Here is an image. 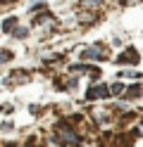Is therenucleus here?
Segmentation results:
<instances>
[{"mask_svg":"<svg viewBox=\"0 0 143 147\" xmlns=\"http://www.w3.org/2000/svg\"><path fill=\"white\" fill-rule=\"evenodd\" d=\"M14 112V105H10V102H3V105H0V114H12Z\"/></svg>","mask_w":143,"mask_h":147,"instance_id":"obj_11","label":"nucleus"},{"mask_svg":"<svg viewBox=\"0 0 143 147\" xmlns=\"http://www.w3.org/2000/svg\"><path fill=\"white\" fill-rule=\"evenodd\" d=\"M17 26H19V19L14 14H10V17H5V22L0 24V31H3V33H12Z\"/></svg>","mask_w":143,"mask_h":147,"instance_id":"obj_6","label":"nucleus"},{"mask_svg":"<svg viewBox=\"0 0 143 147\" xmlns=\"http://www.w3.org/2000/svg\"><path fill=\"white\" fill-rule=\"evenodd\" d=\"M0 33H3V31H0Z\"/></svg>","mask_w":143,"mask_h":147,"instance_id":"obj_16","label":"nucleus"},{"mask_svg":"<svg viewBox=\"0 0 143 147\" xmlns=\"http://www.w3.org/2000/svg\"><path fill=\"white\" fill-rule=\"evenodd\" d=\"M79 59L81 62H105V59H110V52L105 50V45L103 43H93V45H86V48L79 50Z\"/></svg>","mask_w":143,"mask_h":147,"instance_id":"obj_2","label":"nucleus"},{"mask_svg":"<svg viewBox=\"0 0 143 147\" xmlns=\"http://www.w3.org/2000/svg\"><path fill=\"white\" fill-rule=\"evenodd\" d=\"M0 147H17V145H14V142H3Z\"/></svg>","mask_w":143,"mask_h":147,"instance_id":"obj_14","label":"nucleus"},{"mask_svg":"<svg viewBox=\"0 0 143 147\" xmlns=\"http://www.w3.org/2000/svg\"><path fill=\"white\" fill-rule=\"evenodd\" d=\"M105 0H79V7H100Z\"/></svg>","mask_w":143,"mask_h":147,"instance_id":"obj_10","label":"nucleus"},{"mask_svg":"<svg viewBox=\"0 0 143 147\" xmlns=\"http://www.w3.org/2000/svg\"><path fill=\"white\" fill-rule=\"evenodd\" d=\"M12 128H14V123H12V121H3V126H0V131H3V133H10Z\"/></svg>","mask_w":143,"mask_h":147,"instance_id":"obj_12","label":"nucleus"},{"mask_svg":"<svg viewBox=\"0 0 143 147\" xmlns=\"http://www.w3.org/2000/svg\"><path fill=\"white\" fill-rule=\"evenodd\" d=\"M50 145H57V147H81L83 145V135L76 131V126H72V121H57L50 128Z\"/></svg>","mask_w":143,"mask_h":147,"instance_id":"obj_1","label":"nucleus"},{"mask_svg":"<svg viewBox=\"0 0 143 147\" xmlns=\"http://www.w3.org/2000/svg\"><path fill=\"white\" fill-rule=\"evenodd\" d=\"M124 90H127V86H124L122 81H114V83H110V95H112V97H122Z\"/></svg>","mask_w":143,"mask_h":147,"instance_id":"obj_7","label":"nucleus"},{"mask_svg":"<svg viewBox=\"0 0 143 147\" xmlns=\"http://www.w3.org/2000/svg\"><path fill=\"white\" fill-rule=\"evenodd\" d=\"M12 59H14V52L12 50L0 48V64H7V62H12Z\"/></svg>","mask_w":143,"mask_h":147,"instance_id":"obj_8","label":"nucleus"},{"mask_svg":"<svg viewBox=\"0 0 143 147\" xmlns=\"http://www.w3.org/2000/svg\"><path fill=\"white\" fill-rule=\"evenodd\" d=\"M138 97H143V83L127 86V90H124V95H122V100H138Z\"/></svg>","mask_w":143,"mask_h":147,"instance_id":"obj_5","label":"nucleus"},{"mask_svg":"<svg viewBox=\"0 0 143 147\" xmlns=\"http://www.w3.org/2000/svg\"><path fill=\"white\" fill-rule=\"evenodd\" d=\"M29 112H31V114H41V107H38V105H31V107H29Z\"/></svg>","mask_w":143,"mask_h":147,"instance_id":"obj_13","label":"nucleus"},{"mask_svg":"<svg viewBox=\"0 0 143 147\" xmlns=\"http://www.w3.org/2000/svg\"><path fill=\"white\" fill-rule=\"evenodd\" d=\"M12 36L19 38V40H24V38H29V29H26V26H17V29L12 31Z\"/></svg>","mask_w":143,"mask_h":147,"instance_id":"obj_9","label":"nucleus"},{"mask_svg":"<svg viewBox=\"0 0 143 147\" xmlns=\"http://www.w3.org/2000/svg\"><path fill=\"white\" fill-rule=\"evenodd\" d=\"M117 64H129V67H136V64L141 62V55L136 52V48H127L122 55H117V59H114Z\"/></svg>","mask_w":143,"mask_h":147,"instance_id":"obj_4","label":"nucleus"},{"mask_svg":"<svg viewBox=\"0 0 143 147\" xmlns=\"http://www.w3.org/2000/svg\"><path fill=\"white\" fill-rule=\"evenodd\" d=\"M3 3H12V0H0V5H3Z\"/></svg>","mask_w":143,"mask_h":147,"instance_id":"obj_15","label":"nucleus"},{"mask_svg":"<svg viewBox=\"0 0 143 147\" xmlns=\"http://www.w3.org/2000/svg\"><path fill=\"white\" fill-rule=\"evenodd\" d=\"M107 97H112L107 83H91L88 90H86V100H88V102H95V100H107Z\"/></svg>","mask_w":143,"mask_h":147,"instance_id":"obj_3","label":"nucleus"}]
</instances>
